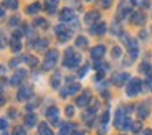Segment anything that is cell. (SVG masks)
<instances>
[{"instance_id":"7402d4cb","label":"cell","mask_w":152,"mask_h":135,"mask_svg":"<svg viewBox=\"0 0 152 135\" xmlns=\"http://www.w3.org/2000/svg\"><path fill=\"white\" fill-rule=\"evenodd\" d=\"M126 79H129V76H127V74H118L116 78H114V81H116L118 84H121V83H124Z\"/></svg>"},{"instance_id":"5bb4252c","label":"cell","mask_w":152,"mask_h":135,"mask_svg":"<svg viewBox=\"0 0 152 135\" xmlns=\"http://www.w3.org/2000/svg\"><path fill=\"white\" fill-rule=\"evenodd\" d=\"M40 135H53V132L50 130V127L46 124H40V128H38Z\"/></svg>"},{"instance_id":"2e32d148","label":"cell","mask_w":152,"mask_h":135,"mask_svg":"<svg viewBox=\"0 0 152 135\" xmlns=\"http://www.w3.org/2000/svg\"><path fill=\"white\" fill-rule=\"evenodd\" d=\"M78 91H80V84H73V86H69L68 89L66 91H63V96H66V94H75V92H78Z\"/></svg>"},{"instance_id":"5b68a950","label":"cell","mask_w":152,"mask_h":135,"mask_svg":"<svg viewBox=\"0 0 152 135\" xmlns=\"http://www.w3.org/2000/svg\"><path fill=\"white\" fill-rule=\"evenodd\" d=\"M104 53H106V48H104L103 45H98L91 49V56L94 58V60H101V58L104 56Z\"/></svg>"},{"instance_id":"9c48e42d","label":"cell","mask_w":152,"mask_h":135,"mask_svg":"<svg viewBox=\"0 0 152 135\" xmlns=\"http://www.w3.org/2000/svg\"><path fill=\"white\" fill-rule=\"evenodd\" d=\"M61 20H63V22H71L73 18H75V13H73V10L71 8H65V10L61 12Z\"/></svg>"},{"instance_id":"603a6c76","label":"cell","mask_w":152,"mask_h":135,"mask_svg":"<svg viewBox=\"0 0 152 135\" xmlns=\"http://www.w3.org/2000/svg\"><path fill=\"white\" fill-rule=\"evenodd\" d=\"M46 2H48V12H55V5L58 0H46Z\"/></svg>"},{"instance_id":"836d02e7","label":"cell","mask_w":152,"mask_h":135,"mask_svg":"<svg viewBox=\"0 0 152 135\" xmlns=\"http://www.w3.org/2000/svg\"><path fill=\"white\" fill-rule=\"evenodd\" d=\"M4 73H5V68H4V66H0V74H4Z\"/></svg>"},{"instance_id":"f1b7e54d","label":"cell","mask_w":152,"mask_h":135,"mask_svg":"<svg viewBox=\"0 0 152 135\" xmlns=\"http://www.w3.org/2000/svg\"><path fill=\"white\" fill-rule=\"evenodd\" d=\"M113 56H116V58L121 56V48H114L113 49Z\"/></svg>"},{"instance_id":"7a4b0ae2","label":"cell","mask_w":152,"mask_h":135,"mask_svg":"<svg viewBox=\"0 0 152 135\" xmlns=\"http://www.w3.org/2000/svg\"><path fill=\"white\" fill-rule=\"evenodd\" d=\"M56 60H58V51L56 49H50L48 54H46L45 63H43V68L45 69H51L55 66V63H56Z\"/></svg>"},{"instance_id":"8992f818","label":"cell","mask_w":152,"mask_h":135,"mask_svg":"<svg viewBox=\"0 0 152 135\" xmlns=\"http://www.w3.org/2000/svg\"><path fill=\"white\" fill-rule=\"evenodd\" d=\"M31 92H33V89H31L30 86H23L22 89L18 91V99L20 101H25V99H28L31 96Z\"/></svg>"},{"instance_id":"ac0fdd59","label":"cell","mask_w":152,"mask_h":135,"mask_svg":"<svg viewBox=\"0 0 152 135\" xmlns=\"http://www.w3.org/2000/svg\"><path fill=\"white\" fill-rule=\"evenodd\" d=\"M40 8H42V5H40V4H31L30 7L27 8V13H37Z\"/></svg>"},{"instance_id":"6da1fadb","label":"cell","mask_w":152,"mask_h":135,"mask_svg":"<svg viewBox=\"0 0 152 135\" xmlns=\"http://www.w3.org/2000/svg\"><path fill=\"white\" fill-rule=\"evenodd\" d=\"M80 63H81L80 54H75L73 49H68V51H66V58H65V66L66 68H76Z\"/></svg>"},{"instance_id":"7c38bea8","label":"cell","mask_w":152,"mask_h":135,"mask_svg":"<svg viewBox=\"0 0 152 135\" xmlns=\"http://www.w3.org/2000/svg\"><path fill=\"white\" fill-rule=\"evenodd\" d=\"M104 31H106V23H103V22H99L96 26H93V33L94 35H103Z\"/></svg>"},{"instance_id":"4316f807","label":"cell","mask_w":152,"mask_h":135,"mask_svg":"<svg viewBox=\"0 0 152 135\" xmlns=\"http://www.w3.org/2000/svg\"><path fill=\"white\" fill-rule=\"evenodd\" d=\"M13 135H25V130H23L22 127H17L15 132H13Z\"/></svg>"},{"instance_id":"cb8c5ba5","label":"cell","mask_w":152,"mask_h":135,"mask_svg":"<svg viewBox=\"0 0 152 135\" xmlns=\"http://www.w3.org/2000/svg\"><path fill=\"white\" fill-rule=\"evenodd\" d=\"M35 48H37V49H45V48H46V41H45V40H42V41H37Z\"/></svg>"},{"instance_id":"9a60e30c","label":"cell","mask_w":152,"mask_h":135,"mask_svg":"<svg viewBox=\"0 0 152 135\" xmlns=\"http://www.w3.org/2000/svg\"><path fill=\"white\" fill-rule=\"evenodd\" d=\"M98 18H99L98 12H89V13L86 15V23H93V22H96Z\"/></svg>"},{"instance_id":"d6986e66","label":"cell","mask_w":152,"mask_h":135,"mask_svg":"<svg viewBox=\"0 0 152 135\" xmlns=\"http://www.w3.org/2000/svg\"><path fill=\"white\" fill-rule=\"evenodd\" d=\"M25 122H27L28 127H31V125H35V122H37V115L35 114H30V115H27V119H25Z\"/></svg>"},{"instance_id":"8fae6325","label":"cell","mask_w":152,"mask_h":135,"mask_svg":"<svg viewBox=\"0 0 152 135\" xmlns=\"http://www.w3.org/2000/svg\"><path fill=\"white\" fill-rule=\"evenodd\" d=\"M89 102V92H84V94H81L80 97H78V101H76V104L80 105V107H84V105Z\"/></svg>"},{"instance_id":"277c9868","label":"cell","mask_w":152,"mask_h":135,"mask_svg":"<svg viewBox=\"0 0 152 135\" xmlns=\"http://www.w3.org/2000/svg\"><path fill=\"white\" fill-rule=\"evenodd\" d=\"M134 4H136L134 0H127L126 4H122V7L119 8V12H118V17H126L131 12V8L134 7Z\"/></svg>"},{"instance_id":"83f0119b","label":"cell","mask_w":152,"mask_h":135,"mask_svg":"<svg viewBox=\"0 0 152 135\" xmlns=\"http://www.w3.org/2000/svg\"><path fill=\"white\" fill-rule=\"evenodd\" d=\"M147 115V110H145V105H142L141 110H139V117H145Z\"/></svg>"},{"instance_id":"3957f363","label":"cell","mask_w":152,"mask_h":135,"mask_svg":"<svg viewBox=\"0 0 152 135\" xmlns=\"http://www.w3.org/2000/svg\"><path fill=\"white\" fill-rule=\"evenodd\" d=\"M141 91V81L139 79H132L129 84H127V87H126V92H127V96H136L137 92Z\"/></svg>"},{"instance_id":"e0dca14e","label":"cell","mask_w":152,"mask_h":135,"mask_svg":"<svg viewBox=\"0 0 152 135\" xmlns=\"http://www.w3.org/2000/svg\"><path fill=\"white\" fill-rule=\"evenodd\" d=\"M4 5L7 8H17L18 7V0H4Z\"/></svg>"},{"instance_id":"d6a6232c","label":"cell","mask_w":152,"mask_h":135,"mask_svg":"<svg viewBox=\"0 0 152 135\" xmlns=\"http://www.w3.org/2000/svg\"><path fill=\"white\" fill-rule=\"evenodd\" d=\"M66 114H68V115H73V107H68V109H66Z\"/></svg>"},{"instance_id":"30bf717a","label":"cell","mask_w":152,"mask_h":135,"mask_svg":"<svg viewBox=\"0 0 152 135\" xmlns=\"http://www.w3.org/2000/svg\"><path fill=\"white\" fill-rule=\"evenodd\" d=\"M144 22H145V17H144L142 12H137V13L132 15V23H136V25H142Z\"/></svg>"},{"instance_id":"d4e9b609","label":"cell","mask_w":152,"mask_h":135,"mask_svg":"<svg viewBox=\"0 0 152 135\" xmlns=\"http://www.w3.org/2000/svg\"><path fill=\"white\" fill-rule=\"evenodd\" d=\"M51 83H53V86H55V87L60 86V74H55V78L51 79Z\"/></svg>"},{"instance_id":"ffe728a7","label":"cell","mask_w":152,"mask_h":135,"mask_svg":"<svg viewBox=\"0 0 152 135\" xmlns=\"http://www.w3.org/2000/svg\"><path fill=\"white\" fill-rule=\"evenodd\" d=\"M88 45V40L84 36H80L78 40H76V46H80V48H84V46Z\"/></svg>"},{"instance_id":"1f68e13d","label":"cell","mask_w":152,"mask_h":135,"mask_svg":"<svg viewBox=\"0 0 152 135\" xmlns=\"http://www.w3.org/2000/svg\"><path fill=\"white\" fill-rule=\"evenodd\" d=\"M86 71H88V66H84L83 69H81V73H80V76H84L86 74Z\"/></svg>"},{"instance_id":"4fadbf2b","label":"cell","mask_w":152,"mask_h":135,"mask_svg":"<svg viewBox=\"0 0 152 135\" xmlns=\"http://www.w3.org/2000/svg\"><path fill=\"white\" fill-rule=\"evenodd\" d=\"M122 122H124V110L119 109L118 114H116V125H118V127H122Z\"/></svg>"},{"instance_id":"e575fe53","label":"cell","mask_w":152,"mask_h":135,"mask_svg":"<svg viewBox=\"0 0 152 135\" xmlns=\"http://www.w3.org/2000/svg\"><path fill=\"white\" fill-rule=\"evenodd\" d=\"M4 102H5V99H4V97H2V96H0V105L4 104Z\"/></svg>"},{"instance_id":"ba28073f","label":"cell","mask_w":152,"mask_h":135,"mask_svg":"<svg viewBox=\"0 0 152 135\" xmlns=\"http://www.w3.org/2000/svg\"><path fill=\"white\" fill-rule=\"evenodd\" d=\"M46 117H48L55 125H58V109H55V107L48 109V110H46Z\"/></svg>"},{"instance_id":"d590c367","label":"cell","mask_w":152,"mask_h":135,"mask_svg":"<svg viewBox=\"0 0 152 135\" xmlns=\"http://www.w3.org/2000/svg\"><path fill=\"white\" fill-rule=\"evenodd\" d=\"M2 15H4V10H2V8H0V17H2Z\"/></svg>"},{"instance_id":"f546056e","label":"cell","mask_w":152,"mask_h":135,"mask_svg":"<svg viewBox=\"0 0 152 135\" xmlns=\"http://www.w3.org/2000/svg\"><path fill=\"white\" fill-rule=\"evenodd\" d=\"M7 127V120L5 119H0V128H5Z\"/></svg>"},{"instance_id":"52a82bcc","label":"cell","mask_w":152,"mask_h":135,"mask_svg":"<svg viewBox=\"0 0 152 135\" xmlns=\"http://www.w3.org/2000/svg\"><path fill=\"white\" fill-rule=\"evenodd\" d=\"M25 78H27V71H23V69H18V71H17L15 74H13V78H12V84H20Z\"/></svg>"},{"instance_id":"484cf974","label":"cell","mask_w":152,"mask_h":135,"mask_svg":"<svg viewBox=\"0 0 152 135\" xmlns=\"http://www.w3.org/2000/svg\"><path fill=\"white\" fill-rule=\"evenodd\" d=\"M111 2H113V0H99V5H101V7H109L111 5Z\"/></svg>"},{"instance_id":"4dcf8cb0","label":"cell","mask_w":152,"mask_h":135,"mask_svg":"<svg viewBox=\"0 0 152 135\" xmlns=\"http://www.w3.org/2000/svg\"><path fill=\"white\" fill-rule=\"evenodd\" d=\"M35 25H42V26H46V22H45V20H37V22H35Z\"/></svg>"},{"instance_id":"44dd1931","label":"cell","mask_w":152,"mask_h":135,"mask_svg":"<svg viewBox=\"0 0 152 135\" xmlns=\"http://www.w3.org/2000/svg\"><path fill=\"white\" fill-rule=\"evenodd\" d=\"M20 48H22V45H20V40L15 36V40L12 41V49H13V51H20Z\"/></svg>"}]
</instances>
